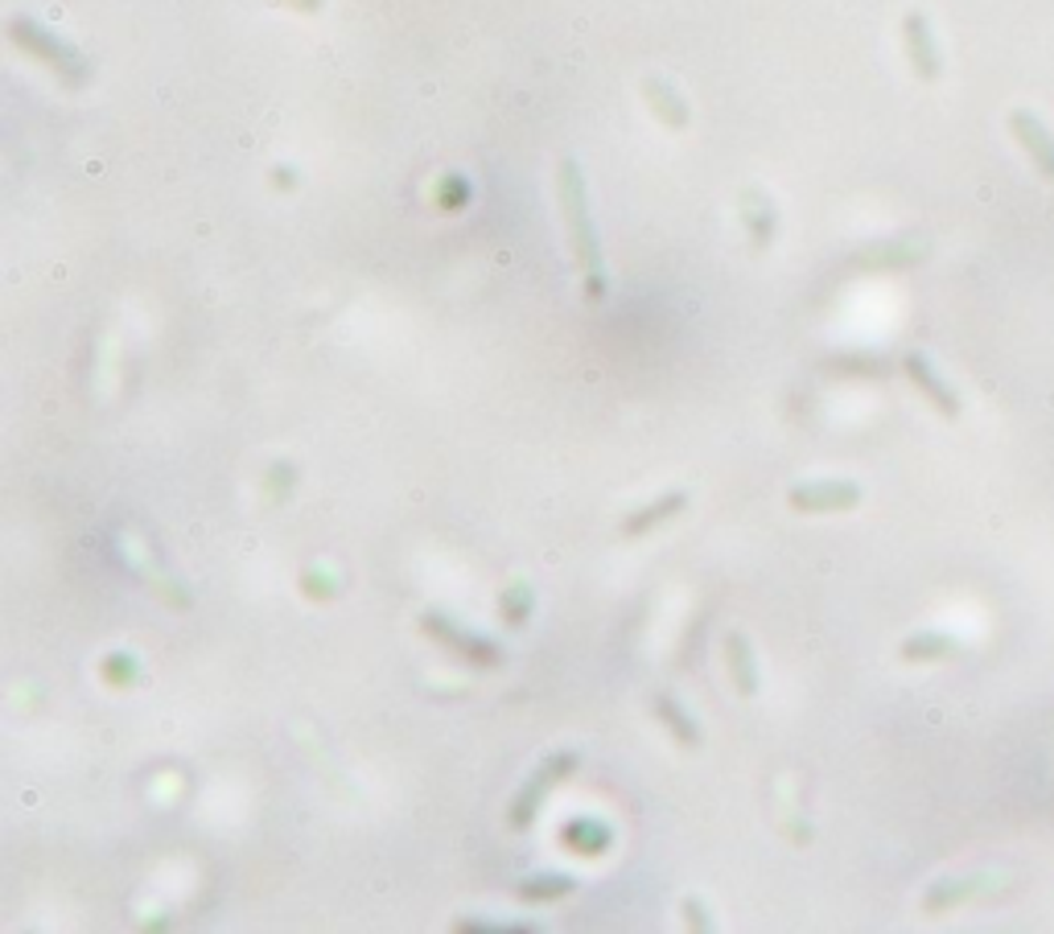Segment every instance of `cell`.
I'll use <instances>...</instances> for the list:
<instances>
[{
    "label": "cell",
    "instance_id": "6da1fadb",
    "mask_svg": "<svg viewBox=\"0 0 1054 934\" xmlns=\"http://www.w3.org/2000/svg\"><path fill=\"white\" fill-rule=\"evenodd\" d=\"M561 215L568 222L573 251H577V264L585 272V293H589V301H601L606 296V264H601L594 218H589V206H585L582 173H577L573 161H565V170H561Z\"/></svg>",
    "mask_w": 1054,
    "mask_h": 934
},
{
    "label": "cell",
    "instance_id": "7a4b0ae2",
    "mask_svg": "<svg viewBox=\"0 0 1054 934\" xmlns=\"http://www.w3.org/2000/svg\"><path fill=\"white\" fill-rule=\"evenodd\" d=\"M577 765H582V758H577L573 749H561V753H552V758H544V762L535 765L528 786H523V791L515 794V803H511V827H515V832H528V827L535 824L540 807L548 803V794L556 791Z\"/></svg>",
    "mask_w": 1054,
    "mask_h": 934
},
{
    "label": "cell",
    "instance_id": "3957f363",
    "mask_svg": "<svg viewBox=\"0 0 1054 934\" xmlns=\"http://www.w3.org/2000/svg\"><path fill=\"white\" fill-rule=\"evenodd\" d=\"M421 630H425L433 642H441L445 651L461 654L474 667H499V663H503V647H499V642L482 639V634H474V630H461L454 618H445L437 609L421 613Z\"/></svg>",
    "mask_w": 1054,
    "mask_h": 934
},
{
    "label": "cell",
    "instance_id": "277c9868",
    "mask_svg": "<svg viewBox=\"0 0 1054 934\" xmlns=\"http://www.w3.org/2000/svg\"><path fill=\"white\" fill-rule=\"evenodd\" d=\"M902 371H906V379H911L914 388L923 391L927 395V404L944 416V421H960V412H964V404H960V395H956V388L947 383L944 374L935 371L931 367V359L927 355H919V350H911L906 359H902Z\"/></svg>",
    "mask_w": 1054,
    "mask_h": 934
},
{
    "label": "cell",
    "instance_id": "5b68a950",
    "mask_svg": "<svg viewBox=\"0 0 1054 934\" xmlns=\"http://www.w3.org/2000/svg\"><path fill=\"white\" fill-rule=\"evenodd\" d=\"M787 502L803 514L852 511V507L861 502V486L857 482H800V486H791Z\"/></svg>",
    "mask_w": 1054,
    "mask_h": 934
},
{
    "label": "cell",
    "instance_id": "8992f818",
    "mask_svg": "<svg viewBox=\"0 0 1054 934\" xmlns=\"http://www.w3.org/2000/svg\"><path fill=\"white\" fill-rule=\"evenodd\" d=\"M902 37H906V58H911L914 75L923 78V83H935V78L944 75V58H939V46H935V33H931L927 17L906 13Z\"/></svg>",
    "mask_w": 1054,
    "mask_h": 934
},
{
    "label": "cell",
    "instance_id": "52a82bcc",
    "mask_svg": "<svg viewBox=\"0 0 1054 934\" xmlns=\"http://www.w3.org/2000/svg\"><path fill=\"white\" fill-rule=\"evenodd\" d=\"M1009 132L1018 137V144L1025 149V156L1034 161V170H1039L1046 182H1054V137H1051V128L1042 124L1034 111L1018 108L1013 116H1009Z\"/></svg>",
    "mask_w": 1054,
    "mask_h": 934
},
{
    "label": "cell",
    "instance_id": "ba28073f",
    "mask_svg": "<svg viewBox=\"0 0 1054 934\" xmlns=\"http://www.w3.org/2000/svg\"><path fill=\"white\" fill-rule=\"evenodd\" d=\"M684 507H688V490H663L660 499H651L643 511H634L622 519V535H630V540H634V535H646V531L672 523Z\"/></svg>",
    "mask_w": 1054,
    "mask_h": 934
},
{
    "label": "cell",
    "instance_id": "9c48e42d",
    "mask_svg": "<svg viewBox=\"0 0 1054 934\" xmlns=\"http://www.w3.org/2000/svg\"><path fill=\"white\" fill-rule=\"evenodd\" d=\"M561 840H565V848L577 852V857H601V852H610L615 832H610V824L594 819V815H577V819L561 832Z\"/></svg>",
    "mask_w": 1054,
    "mask_h": 934
},
{
    "label": "cell",
    "instance_id": "30bf717a",
    "mask_svg": "<svg viewBox=\"0 0 1054 934\" xmlns=\"http://www.w3.org/2000/svg\"><path fill=\"white\" fill-rule=\"evenodd\" d=\"M725 667H729V675H734V684H738L741 696H758L762 680H758L754 651H750V642H746L741 630H729V634H725Z\"/></svg>",
    "mask_w": 1054,
    "mask_h": 934
},
{
    "label": "cell",
    "instance_id": "8fae6325",
    "mask_svg": "<svg viewBox=\"0 0 1054 934\" xmlns=\"http://www.w3.org/2000/svg\"><path fill=\"white\" fill-rule=\"evenodd\" d=\"M655 717H660V725H667V732L676 737V746H684V749L705 746V732H700L696 717L676 700V696H655Z\"/></svg>",
    "mask_w": 1054,
    "mask_h": 934
},
{
    "label": "cell",
    "instance_id": "7c38bea8",
    "mask_svg": "<svg viewBox=\"0 0 1054 934\" xmlns=\"http://www.w3.org/2000/svg\"><path fill=\"white\" fill-rule=\"evenodd\" d=\"M980 889H989V877H956V881H939V886L927 889L923 910H927V914H944V910H952V905L976 898Z\"/></svg>",
    "mask_w": 1054,
    "mask_h": 934
},
{
    "label": "cell",
    "instance_id": "4fadbf2b",
    "mask_svg": "<svg viewBox=\"0 0 1054 934\" xmlns=\"http://www.w3.org/2000/svg\"><path fill=\"white\" fill-rule=\"evenodd\" d=\"M952 654H960V639L939 634V630H923V634H911L902 642L906 663H935V659H952Z\"/></svg>",
    "mask_w": 1054,
    "mask_h": 934
},
{
    "label": "cell",
    "instance_id": "5bb4252c",
    "mask_svg": "<svg viewBox=\"0 0 1054 934\" xmlns=\"http://www.w3.org/2000/svg\"><path fill=\"white\" fill-rule=\"evenodd\" d=\"M573 889H577V877H568V872H540V877H528L515 893L523 902H552V898H565Z\"/></svg>",
    "mask_w": 1054,
    "mask_h": 934
},
{
    "label": "cell",
    "instance_id": "9a60e30c",
    "mask_svg": "<svg viewBox=\"0 0 1054 934\" xmlns=\"http://www.w3.org/2000/svg\"><path fill=\"white\" fill-rule=\"evenodd\" d=\"M646 95H651V108L660 111V116H663V120H667L672 128H684V124H688V108H684V104H680L676 95L667 91L663 83H655V78H651V83H646Z\"/></svg>",
    "mask_w": 1054,
    "mask_h": 934
},
{
    "label": "cell",
    "instance_id": "2e32d148",
    "mask_svg": "<svg viewBox=\"0 0 1054 934\" xmlns=\"http://www.w3.org/2000/svg\"><path fill=\"white\" fill-rule=\"evenodd\" d=\"M532 601H535L532 589H528L523 580H515V585L503 593V601H499V606H503V622L507 626H523V622H528V613H532Z\"/></svg>",
    "mask_w": 1054,
    "mask_h": 934
},
{
    "label": "cell",
    "instance_id": "e0dca14e",
    "mask_svg": "<svg viewBox=\"0 0 1054 934\" xmlns=\"http://www.w3.org/2000/svg\"><path fill=\"white\" fill-rule=\"evenodd\" d=\"M17 37H21V42H25L30 50H37V54H46V63H54L58 70H63V75L70 70V66H75V54H70V50H63L58 42H50L46 33H33V37H30L25 30H17Z\"/></svg>",
    "mask_w": 1054,
    "mask_h": 934
},
{
    "label": "cell",
    "instance_id": "ac0fdd59",
    "mask_svg": "<svg viewBox=\"0 0 1054 934\" xmlns=\"http://www.w3.org/2000/svg\"><path fill=\"white\" fill-rule=\"evenodd\" d=\"M104 675H108L116 687H128L132 680H137V663H132L128 654H116V659H108V663H104Z\"/></svg>",
    "mask_w": 1054,
    "mask_h": 934
},
{
    "label": "cell",
    "instance_id": "d6986e66",
    "mask_svg": "<svg viewBox=\"0 0 1054 934\" xmlns=\"http://www.w3.org/2000/svg\"><path fill=\"white\" fill-rule=\"evenodd\" d=\"M684 919H688V926H696V931H713V922L705 919V905L693 902V898L684 902Z\"/></svg>",
    "mask_w": 1054,
    "mask_h": 934
}]
</instances>
